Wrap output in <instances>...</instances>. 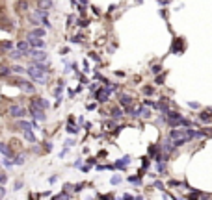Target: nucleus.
Listing matches in <instances>:
<instances>
[{
	"instance_id": "f257e3e1",
	"label": "nucleus",
	"mask_w": 212,
	"mask_h": 200,
	"mask_svg": "<svg viewBox=\"0 0 212 200\" xmlns=\"http://www.w3.org/2000/svg\"><path fill=\"white\" fill-rule=\"evenodd\" d=\"M50 6V0H39V8H48Z\"/></svg>"
}]
</instances>
